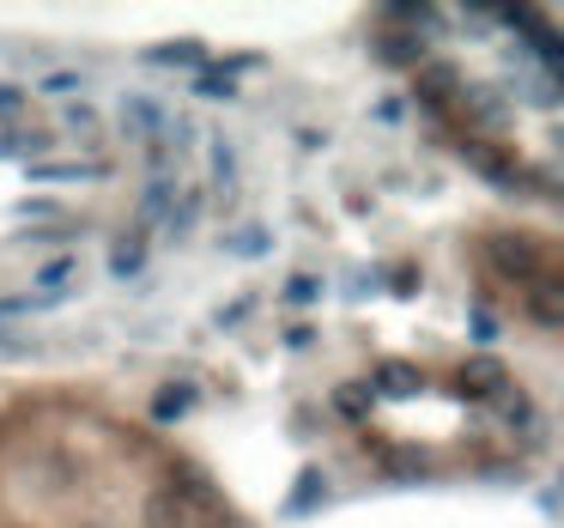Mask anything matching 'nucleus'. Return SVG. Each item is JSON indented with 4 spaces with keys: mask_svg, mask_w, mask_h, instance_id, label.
Here are the masks:
<instances>
[{
    "mask_svg": "<svg viewBox=\"0 0 564 528\" xmlns=\"http://www.w3.org/2000/svg\"><path fill=\"white\" fill-rule=\"evenodd\" d=\"M122 128H128V140L158 146L164 140V110H158L152 97H128V104H122Z\"/></svg>",
    "mask_w": 564,
    "mask_h": 528,
    "instance_id": "5",
    "label": "nucleus"
},
{
    "mask_svg": "<svg viewBox=\"0 0 564 528\" xmlns=\"http://www.w3.org/2000/svg\"><path fill=\"white\" fill-rule=\"evenodd\" d=\"M164 492H171V498L183 504V516H188V504H195V510L207 516V528L231 516V510H225V498H219V492H212V480H200L195 468H176V474H171V486H164Z\"/></svg>",
    "mask_w": 564,
    "mask_h": 528,
    "instance_id": "1",
    "label": "nucleus"
},
{
    "mask_svg": "<svg viewBox=\"0 0 564 528\" xmlns=\"http://www.w3.org/2000/svg\"><path fill=\"white\" fill-rule=\"evenodd\" d=\"M237 67H250V61L200 67V73H195V92H200V97H237Z\"/></svg>",
    "mask_w": 564,
    "mask_h": 528,
    "instance_id": "11",
    "label": "nucleus"
},
{
    "mask_svg": "<svg viewBox=\"0 0 564 528\" xmlns=\"http://www.w3.org/2000/svg\"><path fill=\"white\" fill-rule=\"evenodd\" d=\"M528 317L540 322V329H564V286L559 279H528Z\"/></svg>",
    "mask_w": 564,
    "mask_h": 528,
    "instance_id": "2",
    "label": "nucleus"
},
{
    "mask_svg": "<svg viewBox=\"0 0 564 528\" xmlns=\"http://www.w3.org/2000/svg\"><path fill=\"white\" fill-rule=\"evenodd\" d=\"M310 298H315V279L298 274V279H291V305H310Z\"/></svg>",
    "mask_w": 564,
    "mask_h": 528,
    "instance_id": "25",
    "label": "nucleus"
},
{
    "mask_svg": "<svg viewBox=\"0 0 564 528\" xmlns=\"http://www.w3.org/2000/svg\"><path fill=\"white\" fill-rule=\"evenodd\" d=\"M0 116H25V92L19 85H0Z\"/></svg>",
    "mask_w": 564,
    "mask_h": 528,
    "instance_id": "23",
    "label": "nucleus"
},
{
    "mask_svg": "<svg viewBox=\"0 0 564 528\" xmlns=\"http://www.w3.org/2000/svg\"><path fill=\"white\" fill-rule=\"evenodd\" d=\"M461 159H468V164H473V171H480V176H492V183H498V188H522V171H516L510 159H498L492 146H480V140H461Z\"/></svg>",
    "mask_w": 564,
    "mask_h": 528,
    "instance_id": "6",
    "label": "nucleus"
},
{
    "mask_svg": "<svg viewBox=\"0 0 564 528\" xmlns=\"http://www.w3.org/2000/svg\"><path fill=\"white\" fill-rule=\"evenodd\" d=\"M79 274V262L73 255H55V262H43L37 267V286H43V298H67V279Z\"/></svg>",
    "mask_w": 564,
    "mask_h": 528,
    "instance_id": "12",
    "label": "nucleus"
},
{
    "mask_svg": "<svg viewBox=\"0 0 564 528\" xmlns=\"http://www.w3.org/2000/svg\"><path fill=\"white\" fill-rule=\"evenodd\" d=\"M389 468H394V474H413V468H419V474H425V462H419V456H413V449H394V456H389Z\"/></svg>",
    "mask_w": 564,
    "mask_h": 528,
    "instance_id": "24",
    "label": "nucleus"
},
{
    "mask_svg": "<svg viewBox=\"0 0 564 528\" xmlns=\"http://www.w3.org/2000/svg\"><path fill=\"white\" fill-rule=\"evenodd\" d=\"M79 73H49V80H43V92H55V97H67V92H79Z\"/></svg>",
    "mask_w": 564,
    "mask_h": 528,
    "instance_id": "22",
    "label": "nucleus"
},
{
    "mask_svg": "<svg viewBox=\"0 0 564 528\" xmlns=\"http://www.w3.org/2000/svg\"><path fill=\"white\" fill-rule=\"evenodd\" d=\"M212 171H219V195H231V176H237V159L225 146H212Z\"/></svg>",
    "mask_w": 564,
    "mask_h": 528,
    "instance_id": "21",
    "label": "nucleus"
},
{
    "mask_svg": "<svg viewBox=\"0 0 564 528\" xmlns=\"http://www.w3.org/2000/svg\"><path fill=\"white\" fill-rule=\"evenodd\" d=\"M492 262L516 279H540V250L528 238H492Z\"/></svg>",
    "mask_w": 564,
    "mask_h": 528,
    "instance_id": "4",
    "label": "nucleus"
},
{
    "mask_svg": "<svg viewBox=\"0 0 564 528\" xmlns=\"http://www.w3.org/2000/svg\"><path fill=\"white\" fill-rule=\"evenodd\" d=\"M188 408H195V389H158V401H152V420H158V425H176Z\"/></svg>",
    "mask_w": 564,
    "mask_h": 528,
    "instance_id": "15",
    "label": "nucleus"
},
{
    "mask_svg": "<svg viewBox=\"0 0 564 528\" xmlns=\"http://www.w3.org/2000/svg\"><path fill=\"white\" fill-rule=\"evenodd\" d=\"M171 207H176V183L171 176H152V188L140 200V219H171Z\"/></svg>",
    "mask_w": 564,
    "mask_h": 528,
    "instance_id": "14",
    "label": "nucleus"
},
{
    "mask_svg": "<svg viewBox=\"0 0 564 528\" xmlns=\"http://www.w3.org/2000/svg\"><path fill=\"white\" fill-rule=\"evenodd\" d=\"M377 55L389 67H419L425 61V37H419V31H389V37L377 43Z\"/></svg>",
    "mask_w": 564,
    "mask_h": 528,
    "instance_id": "7",
    "label": "nucleus"
},
{
    "mask_svg": "<svg viewBox=\"0 0 564 528\" xmlns=\"http://www.w3.org/2000/svg\"><path fill=\"white\" fill-rule=\"evenodd\" d=\"M195 219H200V195L188 188V195L171 207V238H188V231H195Z\"/></svg>",
    "mask_w": 564,
    "mask_h": 528,
    "instance_id": "19",
    "label": "nucleus"
},
{
    "mask_svg": "<svg viewBox=\"0 0 564 528\" xmlns=\"http://www.w3.org/2000/svg\"><path fill=\"white\" fill-rule=\"evenodd\" d=\"M67 128H73L79 140H92V134H97V110L92 104H73V110H67Z\"/></svg>",
    "mask_w": 564,
    "mask_h": 528,
    "instance_id": "20",
    "label": "nucleus"
},
{
    "mask_svg": "<svg viewBox=\"0 0 564 528\" xmlns=\"http://www.w3.org/2000/svg\"><path fill=\"white\" fill-rule=\"evenodd\" d=\"M146 61L152 67H200V43H158V49H146Z\"/></svg>",
    "mask_w": 564,
    "mask_h": 528,
    "instance_id": "16",
    "label": "nucleus"
},
{
    "mask_svg": "<svg viewBox=\"0 0 564 528\" xmlns=\"http://www.w3.org/2000/svg\"><path fill=\"white\" fill-rule=\"evenodd\" d=\"M212 528H243V523H237V516H225V523H212Z\"/></svg>",
    "mask_w": 564,
    "mask_h": 528,
    "instance_id": "27",
    "label": "nucleus"
},
{
    "mask_svg": "<svg viewBox=\"0 0 564 528\" xmlns=\"http://www.w3.org/2000/svg\"><path fill=\"white\" fill-rule=\"evenodd\" d=\"M140 267H146V231H128V238L110 250V274H116V279H134Z\"/></svg>",
    "mask_w": 564,
    "mask_h": 528,
    "instance_id": "9",
    "label": "nucleus"
},
{
    "mask_svg": "<svg viewBox=\"0 0 564 528\" xmlns=\"http://www.w3.org/2000/svg\"><path fill=\"white\" fill-rule=\"evenodd\" d=\"M504 389V365L498 358H473L468 370H461V395H498Z\"/></svg>",
    "mask_w": 564,
    "mask_h": 528,
    "instance_id": "8",
    "label": "nucleus"
},
{
    "mask_svg": "<svg viewBox=\"0 0 564 528\" xmlns=\"http://www.w3.org/2000/svg\"><path fill=\"white\" fill-rule=\"evenodd\" d=\"M146 528H188V516L171 492H152V498H146Z\"/></svg>",
    "mask_w": 564,
    "mask_h": 528,
    "instance_id": "13",
    "label": "nucleus"
},
{
    "mask_svg": "<svg viewBox=\"0 0 564 528\" xmlns=\"http://www.w3.org/2000/svg\"><path fill=\"white\" fill-rule=\"evenodd\" d=\"M370 408H377V389L370 383H341L334 389V413H341V420H370Z\"/></svg>",
    "mask_w": 564,
    "mask_h": 528,
    "instance_id": "10",
    "label": "nucleus"
},
{
    "mask_svg": "<svg viewBox=\"0 0 564 528\" xmlns=\"http://www.w3.org/2000/svg\"><path fill=\"white\" fill-rule=\"evenodd\" d=\"M456 67H425V73H419V92H425V104H444V97L449 92H456Z\"/></svg>",
    "mask_w": 564,
    "mask_h": 528,
    "instance_id": "18",
    "label": "nucleus"
},
{
    "mask_svg": "<svg viewBox=\"0 0 564 528\" xmlns=\"http://www.w3.org/2000/svg\"><path fill=\"white\" fill-rule=\"evenodd\" d=\"M370 389H382V395H413V389H419V370H407V365H382Z\"/></svg>",
    "mask_w": 564,
    "mask_h": 528,
    "instance_id": "17",
    "label": "nucleus"
},
{
    "mask_svg": "<svg viewBox=\"0 0 564 528\" xmlns=\"http://www.w3.org/2000/svg\"><path fill=\"white\" fill-rule=\"evenodd\" d=\"M231 250H237V255H262L267 238H231Z\"/></svg>",
    "mask_w": 564,
    "mask_h": 528,
    "instance_id": "26",
    "label": "nucleus"
},
{
    "mask_svg": "<svg viewBox=\"0 0 564 528\" xmlns=\"http://www.w3.org/2000/svg\"><path fill=\"white\" fill-rule=\"evenodd\" d=\"M97 176H110L104 159H79V164L37 159V164H31V183H97Z\"/></svg>",
    "mask_w": 564,
    "mask_h": 528,
    "instance_id": "3",
    "label": "nucleus"
}]
</instances>
